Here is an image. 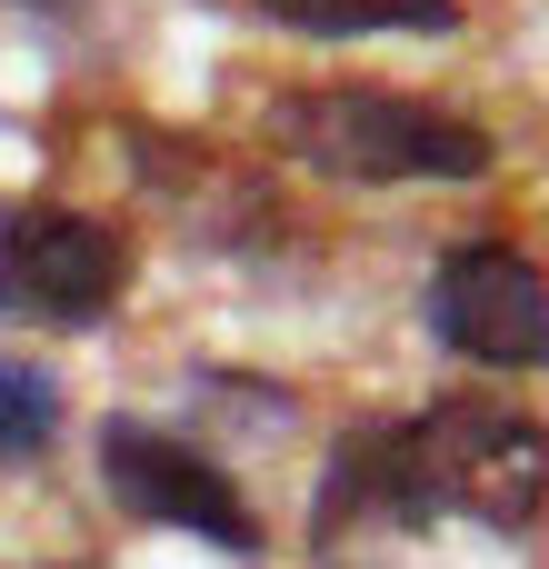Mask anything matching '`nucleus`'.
Instances as JSON below:
<instances>
[{"label":"nucleus","mask_w":549,"mask_h":569,"mask_svg":"<svg viewBox=\"0 0 549 569\" xmlns=\"http://www.w3.org/2000/svg\"><path fill=\"white\" fill-rule=\"evenodd\" d=\"M540 510H549V430L510 400L460 390L420 420L340 440L330 490H320V550L350 520H380V530H430V520L530 530Z\"/></svg>","instance_id":"f257e3e1"},{"label":"nucleus","mask_w":549,"mask_h":569,"mask_svg":"<svg viewBox=\"0 0 549 569\" xmlns=\"http://www.w3.org/2000/svg\"><path fill=\"white\" fill-rule=\"evenodd\" d=\"M270 150L310 160L330 180H480L490 170V130L410 100V90H370V80H320V90H280L270 100Z\"/></svg>","instance_id":"f03ea898"},{"label":"nucleus","mask_w":549,"mask_h":569,"mask_svg":"<svg viewBox=\"0 0 549 569\" xmlns=\"http://www.w3.org/2000/svg\"><path fill=\"white\" fill-rule=\"evenodd\" d=\"M130 290V240L100 210H60L30 200L0 220V310L30 330H90L110 320V300Z\"/></svg>","instance_id":"7ed1b4c3"},{"label":"nucleus","mask_w":549,"mask_h":569,"mask_svg":"<svg viewBox=\"0 0 549 569\" xmlns=\"http://www.w3.org/2000/svg\"><path fill=\"white\" fill-rule=\"evenodd\" d=\"M430 330L480 370H549V270L510 240H460L430 270Z\"/></svg>","instance_id":"20e7f679"},{"label":"nucleus","mask_w":549,"mask_h":569,"mask_svg":"<svg viewBox=\"0 0 549 569\" xmlns=\"http://www.w3.org/2000/svg\"><path fill=\"white\" fill-rule=\"evenodd\" d=\"M100 480H110V500H120L130 520L190 530V540L240 550V560L260 550V520H250V500L230 490V470H220L210 450L150 430V420H110V430H100Z\"/></svg>","instance_id":"39448f33"},{"label":"nucleus","mask_w":549,"mask_h":569,"mask_svg":"<svg viewBox=\"0 0 549 569\" xmlns=\"http://www.w3.org/2000/svg\"><path fill=\"white\" fill-rule=\"evenodd\" d=\"M260 20L300 30V40H370V30H460V0H250Z\"/></svg>","instance_id":"423d86ee"},{"label":"nucleus","mask_w":549,"mask_h":569,"mask_svg":"<svg viewBox=\"0 0 549 569\" xmlns=\"http://www.w3.org/2000/svg\"><path fill=\"white\" fill-rule=\"evenodd\" d=\"M50 430H60V390H50V370L0 360V460H30Z\"/></svg>","instance_id":"0eeeda50"}]
</instances>
